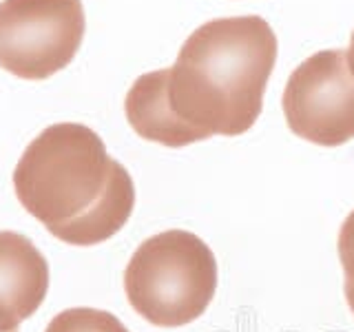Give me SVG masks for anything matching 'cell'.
Masks as SVG:
<instances>
[{"mask_svg": "<svg viewBox=\"0 0 354 332\" xmlns=\"http://www.w3.org/2000/svg\"><path fill=\"white\" fill-rule=\"evenodd\" d=\"M22 208L71 246L111 239L136 206L129 171L106 153L93 129L75 122L47 127L14 171Z\"/></svg>", "mask_w": 354, "mask_h": 332, "instance_id": "cell-1", "label": "cell"}, {"mask_svg": "<svg viewBox=\"0 0 354 332\" xmlns=\"http://www.w3.org/2000/svg\"><path fill=\"white\" fill-rule=\"evenodd\" d=\"M277 62V36L259 16L215 18L197 27L166 69L173 113L206 138H235L261 116Z\"/></svg>", "mask_w": 354, "mask_h": 332, "instance_id": "cell-2", "label": "cell"}, {"mask_svg": "<svg viewBox=\"0 0 354 332\" xmlns=\"http://www.w3.org/2000/svg\"><path fill=\"white\" fill-rule=\"evenodd\" d=\"M127 299L153 326L193 324L217 290V259L188 230H164L142 241L124 270Z\"/></svg>", "mask_w": 354, "mask_h": 332, "instance_id": "cell-3", "label": "cell"}, {"mask_svg": "<svg viewBox=\"0 0 354 332\" xmlns=\"http://www.w3.org/2000/svg\"><path fill=\"white\" fill-rule=\"evenodd\" d=\"M82 0H3L0 66L22 80H47L84 40Z\"/></svg>", "mask_w": 354, "mask_h": 332, "instance_id": "cell-4", "label": "cell"}, {"mask_svg": "<svg viewBox=\"0 0 354 332\" xmlns=\"http://www.w3.org/2000/svg\"><path fill=\"white\" fill-rule=\"evenodd\" d=\"M281 107L297 138L319 147L354 140V73L348 51L326 49L306 58L288 77Z\"/></svg>", "mask_w": 354, "mask_h": 332, "instance_id": "cell-5", "label": "cell"}, {"mask_svg": "<svg viewBox=\"0 0 354 332\" xmlns=\"http://www.w3.org/2000/svg\"><path fill=\"white\" fill-rule=\"evenodd\" d=\"M49 264L29 237L0 230V332H14L42 306Z\"/></svg>", "mask_w": 354, "mask_h": 332, "instance_id": "cell-6", "label": "cell"}, {"mask_svg": "<svg viewBox=\"0 0 354 332\" xmlns=\"http://www.w3.org/2000/svg\"><path fill=\"white\" fill-rule=\"evenodd\" d=\"M127 120L140 138L169 149L208 140L202 131L188 127L173 113L166 95V69L140 75L124 100Z\"/></svg>", "mask_w": 354, "mask_h": 332, "instance_id": "cell-7", "label": "cell"}, {"mask_svg": "<svg viewBox=\"0 0 354 332\" xmlns=\"http://www.w3.org/2000/svg\"><path fill=\"white\" fill-rule=\"evenodd\" d=\"M44 332H129L111 313L95 308H69L51 319Z\"/></svg>", "mask_w": 354, "mask_h": 332, "instance_id": "cell-8", "label": "cell"}, {"mask_svg": "<svg viewBox=\"0 0 354 332\" xmlns=\"http://www.w3.org/2000/svg\"><path fill=\"white\" fill-rule=\"evenodd\" d=\"M339 259L343 266V273H346V282L354 286V210L346 217L343 226L339 230Z\"/></svg>", "mask_w": 354, "mask_h": 332, "instance_id": "cell-9", "label": "cell"}, {"mask_svg": "<svg viewBox=\"0 0 354 332\" xmlns=\"http://www.w3.org/2000/svg\"><path fill=\"white\" fill-rule=\"evenodd\" d=\"M343 290H346V302H348V306L352 308V313H354V286L346 282V286H343Z\"/></svg>", "mask_w": 354, "mask_h": 332, "instance_id": "cell-10", "label": "cell"}, {"mask_svg": "<svg viewBox=\"0 0 354 332\" xmlns=\"http://www.w3.org/2000/svg\"><path fill=\"white\" fill-rule=\"evenodd\" d=\"M348 62H350V69L354 73V31H352V38H350V49H348Z\"/></svg>", "mask_w": 354, "mask_h": 332, "instance_id": "cell-11", "label": "cell"}]
</instances>
